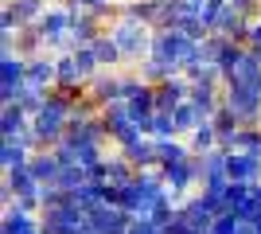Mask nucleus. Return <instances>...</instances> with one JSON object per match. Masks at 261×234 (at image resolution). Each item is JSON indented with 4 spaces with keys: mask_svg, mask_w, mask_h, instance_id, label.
Returning a JSON list of instances; mask_svg holds the SVG:
<instances>
[{
    "mask_svg": "<svg viewBox=\"0 0 261 234\" xmlns=\"http://www.w3.org/2000/svg\"><path fill=\"white\" fill-rule=\"evenodd\" d=\"M113 39H117V47H121V55H129V59H137V55H144L148 51V32L141 28V20H133V16H125V23H117L113 28Z\"/></svg>",
    "mask_w": 261,
    "mask_h": 234,
    "instance_id": "f257e3e1",
    "label": "nucleus"
},
{
    "mask_svg": "<svg viewBox=\"0 0 261 234\" xmlns=\"http://www.w3.org/2000/svg\"><path fill=\"white\" fill-rule=\"evenodd\" d=\"M226 176H230V179H238V184L253 179V176H257V156H250V152H234V156H226Z\"/></svg>",
    "mask_w": 261,
    "mask_h": 234,
    "instance_id": "f03ea898",
    "label": "nucleus"
},
{
    "mask_svg": "<svg viewBox=\"0 0 261 234\" xmlns=\"http://www.w3.org/2000/svg\"><path fill=\"white\" fill-rule=\"evenodd\" d=\"M12 12H16L20 20H35V16H39V0H16Z\"/></svg>",
    "mask_w": 261,
    "mask_h": 234,
    "instance_id": "7ed1b4c3",
    "label": "nucleus"
}]
</instances>
